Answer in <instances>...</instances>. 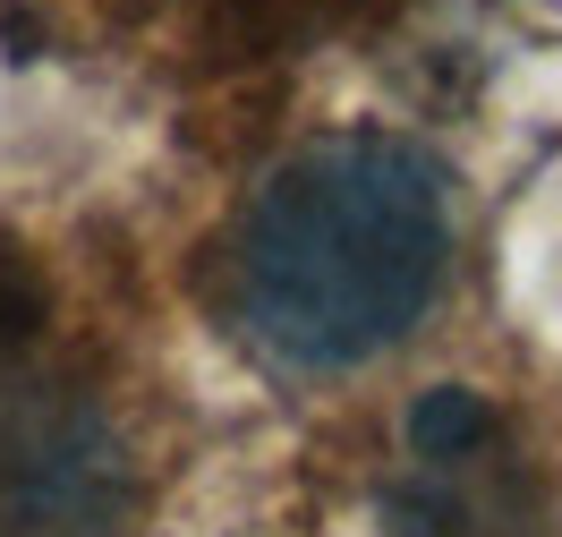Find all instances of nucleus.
I'll list each match as a JSON object with an SVG mask.
<instances>
[{
  "label": "nucleus",
  "instance_id": "nucleus-3",
  "mask_svg": "<svg viewBox=\"0 0 562 537\" xmlns=\"http://www.w3.org/2000/svg\"><path fill=\"white\" fill-rule=\"evenodd\" d=\"M392 537H537V486L503 435L460 461H418L392 495Z\"/></svg>",
  "mask_w": 562,
  "mask_h": 537
},
{
  "label": "nucleus",
  "instance_id": "nucleus-5",
  "mask_svg": "<svg viewBox=\"0 0 562 537\" xmlns=\"http://www.w3.org/2000/svg\"><path fill=\"white\" fill-rule=\"evenodd\" d=\"M43 316H52V290H43L35 256L18 248V239H0V358L26 350L43 333Z\"/></svg>",
  "mask_w": 562,
  "mask_h": 537
},
{
  "label": "nucleus",
  "instance_id": "nucleus-2",
  "mask_svg": "<svg viewBox=\"0 0 562 537\" xmlns=\"http://www.w3.org/2000/svg\"><path fill=\"white\" fill-rule=\"evenodd\" d=\"M128 435L77 384H0V537H120Z\"/></svg>",
  "mask_w": 562,
  "mask_h": 537
},
{
  "label": "nucleus",
  "instance_id": "nucleus-4",
  "mask_svg": "<svg viewBox=\"0 0 562 537\" xmlns=\"http://www.w3.org/2000/svg\"><path fill=\"white\" fill-rule=\"evenodd\" d=\"M494 435H503V418H494V401L477 384H435L409 410V452L418 461H460V452H477Z\"/></svg>",
  "mask_w": 562,
  "mask_h": 537
},
{
  "label": "nucleus",
  "instance_id": "nucleus-1",
  "mask_svg": "<svg viewBox=\"0 0 562 537\" xmlns=\"http://www.w3.org/2000/svg\"><path fill=\"white\" fill-rule=\"evenodd\" d=\"M452 256V179L409 137L350 128L290 154L231 222V316L281 367H358L392 350Z\"/></svg>",
  "mask_w": 562,
  "mask_h": 537
}]
</instances>
